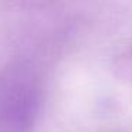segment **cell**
<instances>
[{
  "label": "cell",
  "instance_id": "cell-1",
  "mask_svg": "<svg viewBox=\"0 0 132 132\" xmlns=\"http://www.w3.org/2000/svg\"><path fill=\"white\" fill-rule=\"evenodd\" d=\"M41 105V80L36 67L16 61L0 72V132H30Z\"/></svg>",
  "mask_w": 132,
  "mask_h": 132
}]
</instances>
